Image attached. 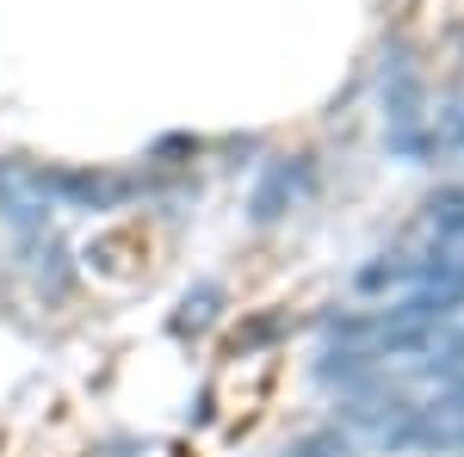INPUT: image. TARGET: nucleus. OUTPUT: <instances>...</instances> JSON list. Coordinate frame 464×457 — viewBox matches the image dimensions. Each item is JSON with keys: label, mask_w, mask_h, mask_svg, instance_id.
<instances>
[{"label": "nucleus", "mask_w": 464, "mask_h": 457, "mask_svg": "<svg viewBox=\"0 0 464 457\" xmlns=\"http://www.w3.org/2000/svg\"><path fill=\"white\" fill-rule=\"evenodd\" d=\"M459 142H464V124H459Z\"/></svg>", "instance_id": "6"}, {"label": "nucleus", "mask_w": 464, "mask_h": 457, "mask_svg": "<svg viewBox=\"0 0 464 457\" xmlns=\"http://www.w3.org/2000/svg\"><path fill=\"white\" fill-rule=\"evenodd\" d=\"M0 223L19 235V247H32L50 235V192H44V174L32 161L6 155L0 161Z\"/></svg>", "instance_id": "1"}, {"label": "nucleus", "mask_w": 464, "mask_h": 457, "mask_svg": "<svg viewBox=\"0 0 464 457\" xmlns=\"http://www.w3.org/2000/svg\"><path fill=\"white\" fill-rule=\"evenodd\" d=\"M37 174H44V192L63 198L69 211H111L130 192L118 174H93V167H37Z\"/></svg>", "instance_id": "2"}, {"label": "nucleus", "mask_w": 464, "mask_h": 457, "mask_svg": "<svg viewBox=\"0 0 464 457\" xmlns=\"http://www.w3.org/2000/svg\"><path fill=\"white\" fill-rule=\"evenodd\" d=\"M304 192H310V161H304V155H297V161H273V167L260 174V186H254L248 216L254 223H279Z\"/></svg>", "instance_id": "3"}, {"label": "nucleus", "mask_w": 464, "mask_h": 457, "mask_svg": "<svg viewBox=\"0 0 464 457\" xmlns=\"http://www.w3.org/2000/svg\"><path fill=\"white\" fill-rule=\"evenodd\" d=\"M440 402H452V408H464V384H452L446 395H440Z\"/></svg>", "instance_id": "5"}, {"label": "nucleus", "mask_w": 464, "mask_h": 457, "mask_svg": "<svg viewBox=\"0 0 464 457\" xmlns=\"http://www.w3.org/2000/svg\"><path fill=\"white\" fill-rule=\"evenodd\" d=\"M433 235H440V247H446V253H464V211L433 216Z\"/></svg>", "instance_id": "4"}]
</instances>
